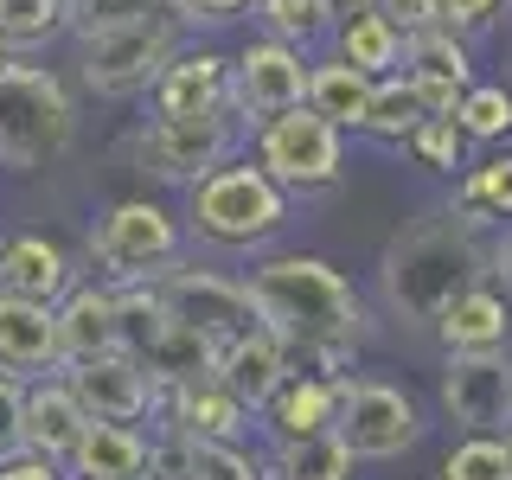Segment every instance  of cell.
<instances>
[{
    "mask_svg": "<svg viewBox=\"0 0 512 480\" xmlns=\"http://www.w3.org/2000/svg\"><path fill=\"white\" fill-rule=\"evenodd\" d=\"M487 250H493L487 218L468 212L461 199L404 224L378 256V295H384V308H391V320L429 327L461 288L487 276Z\"/></svg>",
    "mask_w": 512,
    "mask_h": 480,
    "instance_id": "7a4b0ae2",
    "label": "cell"
},
{
    "mask_svg": "<svg viewBox=\"0 0 512 480\" xmlns=\"http://www.w3.org/2000/svg\"><path fill=\"white\" fill-rule=\"evenodd\" d=\"M77 141V103L52 64H20L0 71V167L39 173Z\"/></svg>",
    "mask_w": 512,
    "mask_h": 480,
    "instance_id": "277c9868",
    "label": "cell"
},
{
    "mask_svg": "<svg viewBox=\"0 0 512 480\" xmlns=\"http://www.w3.org/2000/svg\"><path fill=\"white\" fill-rule=\"evenodd\" d=\"M436 404L442 416L474 436H506L512 429V346H493V352H448L442 378H436Z\"/></svg>",
    "mask_w": 512,
    "mask_h": 480,
    "instance_id": "30bf717a",
    "label": "cell"
},
{
    "mask_svg": "<svg viewBox=\"0 0 512 480\" xmlns=\"http://www.w3.org/2000/svg\"><path fill=\"white\" fill-rule=\"evenodd\" d=\"M84 423H90V416H84V404H77V391L64 384V372L26 378V448H32V455L64 461Z\"/></svg>",
    "mask_w": 512,
    "mask_h": 480,
    "instance_id": "cb8c5ba5",
    "label": "cell"
},
{
    "mask_svg": "<svg viewBox=\"0 0 512 480\" xmlns=\"http://www.w3.org/2000/svg\"><path fill=\"white\" fill-rule=\"evenodd\" d=\"M461 205L480 212L487 224H506L512 218V148L468 160V173H461Z\"/></svg>",
    "mask_w": 512,
    "mask_h": 480,
    "instance_id": "f546056e",
    "label": "cell"
},
{
    "mask_svg": "<svg viewBox=\"0 0 512 480\" xmlns=\"http://www.w3.org/2000/svg\"><path fill=\"white\" fill-rule=\"evenodd\" d=\"M487 276H500L506 301H512V218H506V237H493V250H487Z\"/></svg>",
    "mask_w": 512,
    "mask_h": 480,
    "instance_id": "7bdbcfd3",
    "label": "cell"
},
{
    "mask_svg": "<svg viewBox=\"0 0 512 480\" xmlns=\"http://www.w3.org/2000/svg\"><path fill=\"white\" fill-rule=\"evenodd\" d=\"M186 224L160 199H116L90 231V263L103 269V282H148L180 256Z\"/></svg>",
    "mask_w": 512,
    "mask_h": 480,
    "instance_id": "9c48e42d",
    "label": "cell"
},
{
    "mask_svg": "<svg viewBox=\"0 0 512 480\" xmlns=\"http://www.w3.org/2000/svg\"><path fill=\"white\" fill-rule=\"evenodd\" d=\"M71 282H77V269H71V250L58 237H45V231L0 237V295H26V301L52 308Z\"/></svg>",
    "mask_w": 512,
    "mask_h": 480,
    "instance_id": "ac0fdd59",
    "label": "cell"
},
{
    "mask_svg": "<svg viewBox=\"0 0 512 480\" xmlns=\"http://www.w3.org/2000/svg\"><path fill=\"white\" fill-rule=\"evenodd\" d=\"M372 13L378 20H391L397 32H423V26H436V0H372Z\"/></svg>",
    "mask_w": 512,
    "mask_h": 480,
    "instance_id": "ab89813d",
    "label": "cell"
},
{
    "mask_svg": "<svg viewBox=\"0 0 512 480\" xmlns=\"http://www.w3.org/2000/svg\"><path fill=\"white\" fill-rule=\"evenodd\" d=\"M0 372L7 378L58 372V320L45 301L0 295Z\"/></svg>",
    "mask_w": 512,
    "mask_h": 480,
    "instance_id": "44dd1931",
    "label": "cell"
},
{
    "mask_svg": "<svg viewBox=\"0 0 512 480\" xmlns=\"http://www.w3.org/2000/svg\"><path fill=\"white\" fill-rule=\"evenodd\" d=\"M359 13H372V0H320V20H327V32L340 20H359Z\"/></svg>",
    "mask_w": 512,
    "mask_h": 480,
    "instance_id": "ee69618b",
    "label": "cell"
},
{
    "mask_svg": "<svg viewBox=\"0 0 512 480\" xmlns=\"http://www.w3.org/2000/svg\"><path fill=\"white\" fill-rule=\"evenodd\" d=\"M506 448H512V429H506Z\"/></svg>",
    "mask_w": 512,
    "mask_h": 480,
    "instance_id": "bcb514c9",
    "label": "cell"
},
{
    "mask_svg": "<svg viewBox=\"0 0 512 480\" xmlns=\"http://www.w3.org/2000/svg\"><path fill=\"white\" fill-rule=\"evenodd\" d=\"M397 148H404L416 167H429V173H455V167H468V148H474V141L461 135L455 116H423L404 141H397Z\"/></svg>",
    "mask_w": 512,
    "mask_h": 480,
    "instance_id": "4dcf8cb0",
    "label": "cell"
},
{
    "mask_svg": "<svg viewBox=\"0 0 512 480\" xmlns=\"http://www.w3.org/2000/svg\"><path fill=\"white\" fill-rule=\"evenodd\" d=\"M244 141H250V128L231 103L199 109V116H148V128L135 135V167L148 180L192 186L199 173H212V167L244 154Z\"/></svg>",
    "mask_w": 512,
    "mask_h": 480,
    "instance_id": "8992f818",
    "label": "cell"
},
{
    "mask_svg": "<svg viewBox=\"0 0 512 480\" xmlns=\"http://www.w3.org/2000/svg\"><path fill=\"white\" fill-rule=\"evenodd\" d=\"M0 480H71V474H64V461H45L32 448H20L13 461H0Z\"/></svg>",
    "mask_w": 512,
    "mask_h": 480,
    "instance_id": "b9f144b4",
    "label": "cell"
},
{
    "mask_svg": "<svg viewBox=\"0 0 512 480\" xmlns=\"http://www.w3.org/2000/svg\"><path fill=\"white\" fill-rule=\"evenodd\" d=\"M64 32V0H0V39L13 52L26 45H52Z\"/></svg>",
    "mask_w": 512,
    "mask_h": 480,
    "instance_id": "d6a6232c",
    "label": "cell"
},
{
    "mask_svg": "<svg viewBox=\"0 0 512 480\" xmlns=\"http://www.w3.org/2000/svg\"><path fill=\"white\" fill-rule=\"evenodd\" d=\"M423 116H429V109H423V96H416L410 77H404V71H384V77H372V96H365L359 135H372V141H404Z\"/></svg>",
    "mask_w": 512,
    "mask_h": 480,
    "instance_id": "4316f807",
    "label": "cell"
},
{
    "mask_svg": "<svg viewBox=\"0 0 512 480\" xmlns=\"http://www.w3.org/2000/svg\"><path fill=\"white\" fill-rule=\"evenodd\" d=\"M500 7H506V0H436V26L474 39V32H487L493 20H500Z\"/></svg>",
    "mask_w": 512,
    "mask_h": 480,
    "instance_id": "f35d334b",
    "label": "cell"
},
{
    "mask_svg": "<svg viewBox=\"0 0 512 480\" xmlns=\"http://www.w3.org/2000/svg\"><path fill=\"white\" fill-rule=\"evenodd\" d=\"M333 404H340V372H295L288 365L282 384L256 404L269 442H288V436H314V429H333Z\"/></svg>",
    "mask_w": 512,
    "mask_h": 480,
    "instance_id": "d6986e66",
    "label": "cell"
},
{
    "mask_svg": "<svg viewBox=\"0 0 512 480\" xmlns=\"http://www.w3.org/2000/svg\"><path fill=\"white\" fill-rule=\"evenodd\" d=\"M154 416H160V423H180L186 436H199V442H244V429H250V404L237 391H224L218 372L160 384Z\"/></svg>",
    "mask_w": 512,
    "mask_h": 480,
    "instance_id": "5bb4252c",
    "label": "cell"
},
{
    "mask_svg": "<svg viewBox=\"0 0 512 480\" xmlns=\"http://www.w3.org/2000/svg\"><path fill=\"white\" fill-rule=\"evenodd\" d=\"M186 237L205 250H263L288 224V192L256 160H224L186 186Z\"/></svg>",
    "mask_w": 512,
    "mask_h": 480,
    "instance_id": "3957f363",
    "label": "cell"
},
{
    "mask_svg": "<svg viewBox=\"0 0 512 480\" xmlns=\"http://www.w3.org/2000/svg\"><path fill=\"white\" fill-rule=\"evenodd\" d=\"M52 320H58V365H77V359H96V352L122 346L116 288L109 282H71L52 301Z\"/></svg>",
    "mask_w": 512,
    "mask_h": 480,
    "instance_id": "e0dca14e",
    "label": "cell"
},
{
    "mask_svg": "<svg viewBox=\"0 0 512 480\" xmlns=\"http://www.w3.org/2000/svg\"><path fill=\"white\" fill-rule=\"evenodd\" d=\"M397 71L416 84V96H423L429 116H448V109L461 103V90L474 84V58H468V39L448 26H423L404 39V64Z\"/></svg>",
    "mask_w": 512,
    "mask_h": 480,
    "instance_id": "9a60e30c",
    "label": "cell"
},
{
    "mask_svg": "<svg viewBox=\"0 0 512 480\" xmlns=\"http://www.w3.org/2000/svg\"><path fill=\"white\" fill-rule=\"evenodd\" d=\"M84 52H77V71L96 96H141L154 84V71L186 45V20L173 7L148 13V20H128V26H103L84 32Z\"/></svg>",
    "mask_w": 512,
    "mask_h": 480,
    "instance_id": "52a82bcc",
    "label": "cell"
},
{
    "mask_svg": "<svg viewBox=\"0 0 512 480\" xmlns=\"http://www.w3.org/2000/svg\"><path fill=\"white\" fill-rule=\"evenodd\" d=\"M365 96H372V77H365L359 64H346L340 52L308 58V90H301V103H308L314 116H327L333 128H359Z\"/></svg>",
    "mask_w": 512,
    "mask_h": 480,
    "instance_id": "484cf974",
    "label": "cell"
},
{
    "mask_svg": "<svg viewBox=\"0 0 512 480\" xmlns=\"http://www.w3.org/2000/svg\"><path fill=\"white\" fill-rule=\"evenodd\" d=\"M269 480H359V455L340 442V429H314V436H288L263 461Z\"/></svg>",
    "mask_w": 512,
    "mask_h": 480,
    "instance_id": "d4e9b609",
    "label": "cell"
},
{
    "mask_svg": "<svg viewBox=\"0 0 512 480\" xmlns=\"http://www.w3.org/2000/svg\"><path fill=\"white\" fill-rule=\"evenodd\" d=\"M212 372L224 378V391H237V397L256 410V404H263V397L282 384V372H288V346L263 327V320H256L250 333H237V340H224V346L212 352Z\"/></svg>",
    "mask_w": 512,
    "mask_h": 480,
    "instance_id": "603a6c76",
    "label": "cell"
},
{
    "mask_svg": "<svg viewBox=\"0 0 512 480\" xmlns=\"http://www.w3.org/2000/svg\"><path fill=\"white\" fill-rule=\"evenodd\" d=\"M167 0H64V32H103V26H128V20H148Z\"/></svg>",
    "mask_w": 512,
    "mask_h": 480,
    "instance_id": "e575fe53",
    "label": "cell"
},
{
    "mask_svg": "<svg viewBox=\"0 0 512 480\" xmlns=\"http://www.w3.org/2000/svg\"><path fill=\"white\" fill-rule=\"evenodd\" d=\"M333 52L346 64H359L365 77H384L404 64V32L391 20H378V13H359V20H340L333 26Z\"/></svg>",
    "mask_w": 512,
    "mask_h": 480,
    "instance_id": "83f0119b",
    "label": "cell"
},
{
    "mask_svg": "<svg viewBox=\"0 0 512 480\" xmlns=\"http://www.w3.org/2000/svg\"><path fill=\"white\" fill-rule=\"evenodd\" d=\"M64 384L77 391V404L84 416H103V423H141V416H154V397L160 384L148 378V365L135 359V352H96V359H77V365H58Z\"/></svg>",
    "mask_w": 512,
    "mask_h": 480,
    "instance_id": "4fadbf2b",
    "label": "cell"
},
{
    "mask_svg": "<svg viewBox=\"0 0 512 480\" xmlns=\"http://www.w3.org/2000/svg\"><path fill=\"white\" fill-rule=\"evenodd\" d=\"M256 7V26L269 39H288V45H314L327 20H320V0H250Z\"/></svg>",
    "mask_w": 512,
    "mask_h": 480,
    "instance_id": "836d02e7",
    "label": "cell"
},
{
    "mask_svg": "<svg viewBox=\"0 0 512 480\" xmlns=\"http://www.w3.org/2000/svg\"><path fill=\"white\" fill-rule=\"evenodd\" d=\"M429 327H436V340L448 352H493V346H512V301L493 288V276H480Z\"/></svg>",
    "mask_w": 512,
    "mask_h": 480,
    "instance_id": "ffe728a7",
    "label": "cell"
},
{
    "mask_svg": "<svg viewBox=\"0 0 512 480\" xmlns=\"http://www.w3.org/2000/svg\"><path fill=\"white\" fill-rule=\"evenodd\" d=\"M250 308L288 346V365L314 359L320 372H340L365 346V301L327 256H263L244 276Z\"/></svg>",
    "mask_w": 512,
    "mask_h": 480,
    "instance_id": "6da1fadb",
    "label": "cell"
},
{
    "mask_svg": "<svg viewBox=\"0 0 512 480\" xmlns=\"http://www.w3.org/2000/svg\"><path fill=\"white\" fill-rule=\"evenodd\" d=\"M436 480H512V448H506V436H487V429L461 436L442 455Z\"/></svg>",
    "mask_w": 512,
    "mask_h": 480,
    "instance_id": "1f68e13d",
    "label": "cell"
},
{
    "mask_svg": "<svg viewBox=\"0 0 512 480\" xmlns=\"http://www.w3.org/2000/svg\"><path fill=\"white\" fill-rule=\"evenodd\" d=\"M448 116L461 122V135H468L474 148H500L512 135V90L506 84H468Z\"/></svg>",
    "mask_w": 512,
    "mask_h": 480,
    "instance_id": "f1b7e54d",
    "label": "cell"
},
{
    "mask_svg": "<svg viewBox=\"0 0 512 480\" xmlns=\"http://www.w3.org/2000/svg\"><path fill=\"white\" fill-rule=\"evenodd\" d=\"M7 64H13V45H7V39H0V71H7Z\"/></svg>",
    "mask_w": 512,
    "mask_h": 480,
    "instance_id": "f6af8a7d",
    "label": "cell"
},
{
    "mask_svg": "<svg viewBox=\"0 0 512 480\" xmlns=\"http://www.w3.org/2000/svg\"><path fill=\"white\" fill-rule=\"evenodd\" d=\"M154 282V295H160V308H167L173 320H186L192 333H205L212 346L224 340H237V333H250L256 327V308H250V288L244 282H231V276H218V269H186L180 256H173Z\"/></svg>",
    "mask_w": 512,
    "mask_h": 480,
    "instance_id": "8fae6325",
    "label": "cell"
},
{
    "mask_svg": "<svg viewBox=\"0 0 512 480\" xmlns=\"http://www.w3.org/2000/svg\"><path fill=\"white\" fill-rule=\"evenodd\" d=\"M250 160L288 192V199H308V192L340 186V173H346V128H333L327 116H314L308 103H295V109H282V116L250 128Z\"/></svg>",
    "mask_w": 512,
    "mask_h": 480,
    "instance_id": "5b68a950",
    "label": "cell"
},
{
    "mask_svg": "<svg viewBox=\"0 0 512 480\" xmlns=\"http://www.w3.org/2000/svg\"><path fill=\"white\" fill-rule=\"evenodd\" d=\"M192 480H269L244 442H192Z\"/></svg>",
    "mask_w": 512,
    "mask_h": 480,
    "instance_id": "d590c367",
    "label": "cell"
},
{
    "mask_svg": "<svg viewBox=\"0 0 512 480\" xmlns=\"http://www.w3.org/2000/svg\"><path fill=\"white\" fill-rule=\"evenodd\" d=\"M141 461H148V436L135 423H103L90 416L77 429L71 455H64V474L71 480H141Z\"/></svg>",
    "mask_w": 512,
    "mask_h": 480,
    "instance_id": "7402d4cb",
    "label": "cell"
},
{
    "mask_svg": "<svg viewBox=\"0 0 512 480\" xmlns=\"http://www.w3.org/2000/svg\"><path fill=\"white\" fill-rule=\"evenodd\" d=\"M192 442L180 423H160L148 436V461H141V480H192Z\"/></svg>",
    "mask_w": 512,
    "mask_h": 480,
    "instance_id": "8d00e7d4",
    "label": "cell"
},
{
    "mask_svg": "<svg viewBox=\"0 0 512 480\" xmlns=\"http://www.w3.org/2000/svg\"><path fill=\"white\" fill-rule=\"evenodd\" d=\"M26 448V378L0 372V461H13Z\"/></svg>",
    "mask_w": 512,
    "mask_h": 480,
    "instance_id": "74e56055",
    "label": "cell"
},
{
    "mask_svg": "<svg viewBox=\"0 0 512 480\" xmlns=\"http://www.w3.org/2000/svg\"><path fill=\"white\" fill-rule=\"evenodd\" d=\"M173 13H180L186 26H224L237 20V13H250V0H167Z\"/></svg>",
    "mask_w": 512,
    "mask_h": 480,
    "instance_id": "60d3db41",
    "label": "cell"
},
{
    "mask_svg": "<svg viewBox=\"0 0 512 480\" xmlns=\"http://www.w3.org/2000/svg\"><path fill=\"white\" fill-rule=\"evenodd\" d=\"M301 90H308V45H288V39L256 32L244 52L231 58V109L244 116V128L295 109Z\"/></svg>",
    "mask_w": 512,
    "mask_h": 480,
    "instance_id": "7c38bea8",
    "label": "cell"
},
{
    "mask_svg": "<svg viewBox=\"0 0 512 480\" xmlns=\"http://www.w3.org/2000/svg\"><path fill=\"white\" fill-rule=\"evenodd\" d=\"M333 429L359 461H397L404 448L429 436L423 404L391 378H352L340 372V404H333Z\"/></svg>",
    "mask_w": 512,
    "mask_h": 480,
    "instance_id": "ba28073f",
    "label": "cell"
},
{
    "mask_svg": "<svg viewBox=\"0 0 512 480\" xmlns=\"http://www.w3.org/2000/svg\"><path fill=\"white\" fill-rule=\"evenodd\" d=\"M141 96H148V116H199V109H218V103H231V58L212 52V45H199V52L180 45Z\"/></svg>",
    "mask_w": 512,
    "mask_h": 480,
    "instance_id": "2e32d148",
    "label": "cell"
}]
</instances>
